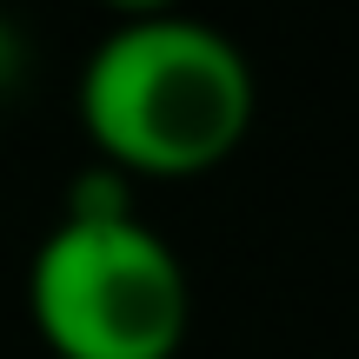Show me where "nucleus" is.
<instances>
[{"mask_svg": "<svg viewBox=\"0 0 359 359\" xmlns=\"http://www.w3.org/2000/svg\"><path fill=\"white\" fill-rule=\"evenodd\" d=\"M20 67H27V60H20V40H13V27L0 20V93L20 80Z\"/></svg>", "mask_w": 359, "mask_h": 359, "instance_id": "7ed1b4c3", "label": "nucleus"}, {"mask_svg": "<svg viewBox=\"0 0 359 359\" xmlns=\"http://www.w3.org/2000/svg\"><path fill=\"white\" fill-rule=\"evenodd\" d=\"M27 313L60 359H173L193 320V286L140 213H60L27 266Z\"/></svg>", "mask_w": 359, "mask_h": 359, "instance_id": "f03ea898", "label": "nucleus"}, {"mask_svg": "<svg viewBox=\"0 0 359 359\" xmlns=\"http://www.w3.org/2000/svg\"><path fill=\"white\" fill-rule=\"evenodd\" d=\"M80 127L127 180L213 173L253 127V67L193 13H133L80 67Z\"/></svg>", "mask_w": 359, "mask_h": 359, "instance_id": "f257e3e1", "label": "nucleus"}]
</instances>
